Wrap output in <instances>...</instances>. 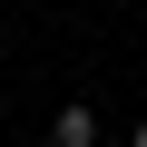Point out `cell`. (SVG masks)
<instances>
[{"mask_svg":"<svg viewBox=\"0 0 147 147\" xmlns=\"http://www.w3.org/2000/svg\"><path fill=\"white\" fill-rule=\"evenodd\" d=\"M127 147H147V118H137V127H127Z\"/></svg>","mask_w":147,"mask_h":147,"instance_id":"cell-2","label":"cell"},{"mask_svg":"<svg viewBox=\"0 0 147 147\" xmlns=\"http://www.w3.org/2000/svg\"><path fill=\"white\" fill-rule=\"evenodd\" d=\"M49 147H98V108H88V98H69V108L49 118Z\"/></svg>","mask_w":147,"mask_h":147,"instance_id":"cell-1","label":"cell"}]
</instances>
